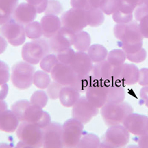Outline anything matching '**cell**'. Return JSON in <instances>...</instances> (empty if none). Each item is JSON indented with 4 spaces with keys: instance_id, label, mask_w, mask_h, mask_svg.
Listing matches in <instances>:
<instances>
[{
    "instance_id": "cell-1",
    "label": "cell",
    "mask_w": 148,
    "mask_h": 148,
    "mask_svg": "<svg viewBox=\"0 0 148 148\" xmlns=\"http://www.w3.org/2000/svg\"><path fill=\"white\" fill-rule=\"evenodd\" d=\"M113 33L119 41V45L125 53H134L142 47L144 36L136 21L127 24H116L113 27Z\"/></svg>"
},
{
    "instance_id": "cell-2",
    "label": "cell",
    "mask_w": 148,
    "mask_h": 148,
    "mask_svg": "<svg viewBox=\"0 0 148 148\" xmlns=\"http://www.w3.org/2000/svg\"><path fill=\"white\" fill-rule=\"evenodd\" d=\"M133 108L128 102L108 103L101 108V115L104 123L108 126L121 125L130 113Z\"/></svg>"
},
{
    "instance_id": "cell-3",
    "label": "cell",
    "mask_w": 148,
    "mask_h": 148,
    "mask_svg": "<svg viewBox=\"0 0 148 148\" xmlns=\"http://www.w3.org/2000/svg\"><path fill=\"white\" fill-rule=\"evenodd\" d=\"M51 51L48 41L39 38L24 45L22 48V56L24 61L27 62L37 64L40 63L41 60Z\"/></svg>"
},
{
    "instance_id": "cell-4",
    "label": "cell",
    "mask_w": 148,
    "mask_h": 148,
    "mask_svg": "<svg viewBox=\"0 0 148 148\" xmlns=\"http://www.w3.org/2000/svg\"><path fill=\"white\" fill-rule=\"evenodd\" d=\"M35 67L25 61L18 62L12 67L11 82L19 90L27 89L34 84Z\"/></svg>"
},
{
    "instance_id": "cell-5",
    "label": "cell",
    "mask_w": 148,
    "mask_h": 148,
    "mask_svg": "<svg viewBox=\"0 0 148 148\" xmlns=\"http://www.w3.org/2000/svg\"><path fill=\"white\" fill-rule=\"evenodd\" d=\"M16 135L18 139L30 147H43V129L34 124L22 121L16 130Z\"/></svg>"
},
{
    "instance_id": "cell-6",
    "label": "cell",
    "mask_w": 148,
    "mask_h": 148,
    "mask_svg": "<svg viewBox=\"0 0 148 148\" xmlns=\"http://www.w3.org/2000/svg\"><path fill=\"white\" fill-rule=\"evenodd\" d=\"M130 140V133L124 125L110 126L103 136L99 147L119 148L125 147Z\"/></svg>"
},
{
    "instance_id": "cell-7",
    "label": "cell",
    "mask_w": 148,
    "mask_h": 148,
    "mask_svg": "<svg viewBox=\"0 0 148 148\" xmlns=\"http://www.w3.org/2000/svg\"><path fill=\"white\" fill-rule=\"evenodd\" d=\"M0 34L14 47L23 45L26 39L25 27L23 25L16 22L14 18H11L1 25Z\"/></svg>"
},
{
    "instance_id": "cell-8",
    "label": "cell",
    "mask_w": 148,
    "mask_h": 148,
    "mask_svg": "<svg viewBox=\"0 0 148 148\" xmlns=\"http://www.w3.org/2000/svg\"><path fill=\"white\" fill-rule=\"evenodd\" d=\"M62 26L72 30L75 34L83 30L88 25L87 10L72 8L61 16Z\"/></svg>"
},
{
    "instance_id": "cell-9",
    "label": "cell",
    "mask_w": 148,
    "mask_h": 148,
    "mask_svg": "<svg viewBox=\"0 0 148 148\" xmlns=\"http://www.w3.org/2000/svg\"><path fill=\"white\" fill-rule=\"evenodd\" d=\"M84 124L71 118L64 121L62 125V141L64 147H76L82 136Z\"/></svg>"
},
{
    "instance_id": "cell-10",
    "label": "cell",
    "mask_w": 148,
    "mask_h": 148,
    "mask_svg": "<svg viewBox=\"0 0 148 148\" xmlns=\"http://www.w3.org/2000/svg\"><path fill=\"white\" fill-rule=\"evenodd\" d=\"M71 113L73 118L86 125L90 121L94 116H97L99 108L90 104L86 96H81L73 106Z\"/></svg>"
},
{
    "instance_id": "cell-11",
    "label": "cell",
    "mask_w": 148,
    "mask_h": 148,
    "mask_svg": "<svg viewBox=\"0 0 148 148\" xmlns=\"http://www.w3.org/2000/svg\"><path fill=\"white\" fill-rule=\"evenodd\" d=\"M120 66L115 67L108 60L95 63L92 70V73L97 82L110 83L117 82Z\"/></svg>"
},
{
    "instance_id": "cell-12",
    "label": "cell",
    "mask_w": 148,
    "mask_h": 148,
    "mask_svg": "<svg viewBox=\"0 0 148 148\" xmlns=\"http://www.w3.org/2000/svg\"><path fill=\"white\" fill-rule=\"evenodd\" d=\"M62 141V125L58 122H51L43 128V147L61 148Z\"/></svg>"
},
{
    "instance_id": "cell-13",
    "label": "cell",
    "mask_w": 148,
    "mask_h": 148,
    "mask_svg": "<svg viewBox=\"0 0 148 148\" xmlns=\"http://www.w3.org/2000/svg\"><path fill=\"white\" fill-rule=\"evenodd\" d=\"M22 121L32 123L43 129L51 122V118L47 112L43 110V108L30 103L24 113Z\"/></svg>"
},
{
    "instance_id": "cell-14",
    "label": "cell",
    "mask_w": 148,
    "mask_h": 148,
    "mask_svg": "<svg viewBox=\"0 0 148 148\" xmlns=\"http://www.w3.org/2000/svg\"><path fill=\"white\" fill-rule=\"evenodd\" d=\"M75 33L66 27H62L60 30L49 39L51 51L56 53L73 45Z\"/></svg>"
},
{
    "instance_id": "cell-15",
    "label": "cell",
    "mask_w": 148,
    "mask_h": 148,
    "mask_svg": "<svg viewBox=\"0 0 148 148\" xmlns=\"http://www.w3.org/2000/svg\"><path fill=\"white\" fill-rule=\"evenodd\" d=\"M123 125L130 133L139 136L148 133V116L132 113L125 119Z\"/></svg>"
},
{
    "instance_id": "cell-16",
    "label": "cell",
    "mask_w": 148,
    "mask_h": 148,
    "mask_svg": "<svg viewBox=\"0 0 148 148\" xmlns=\"http://www.w3.org/2000/svg\"><path fill=\"white\" fill-rule=\"evenodd\" d=\"M53 80L62 86H71L77 78L78 74L70 64L59 62L51 72Z\"/></svg>"
},
{
    "instance_id": "cell-17",
    "label": "cell",
    "mask_w": 148,
    "mask_h": 148,
    "mask_svg": "<svg viewBox=\"0 0 148 148\" xmlns=\"http://www.w3.org/2000/svg\"><path fill=\"white\" fill-rule=\"evenodd\" d=\"M86 97L93 106L101 108L107 103L108 93L106 83L96 82L86 91Z\"/></svg>"
},
{
    "instance_id": "cell-18",
    "label": "cell",
    "mask_w": 148,
    "mask_h": 148,
    "mask_svg": "<svg viewBox=\"0 0 148 148\" xmlns=\"http://www.w3.org/2000/svg\"><path fill=\"white\" fill-rule=\"evenodd\" d=\"M70 65L78 75H84L92 72L93 62L88 53L77 51L74 54Z\"/></svg>"
},
{
    "instance_id": "cell-19",
    "label": "cell",
    "mask_w": 148,
    "mask_h": 148,
    "mask_svg": "<svg viewBox=\"0 0 148 148\" xmlns=\"http://www.w3.org/2000/svg\"><path fill=\"white\" fill-rule=\"evenodd\" d=\"M37 11L34 6L25 2L18 5L15 9L13 18L18 23L26 25L30 22H34L37 15Z\"/></svg>"
},
{
    "instance_id": "cell-20",
    "label": "cell",
    "mask_w": 148,
    "mask_h": 148,
    "mask_svg": "<svg viewBox=\"0 0 148 148\" xmlns=\"http://www.w3.org/2000/svg\"><path fill=\"white\" fill-rule=\"evenodd\" d=\"M139 70L133 64L124 63L120 66L117 82L126 85H133L138 82Z\"/></svg>"
},
{
    "instance_id": "cell-21",
    "label": "cell",
    "mask_w": 148,
    "mask_h": 148,
    "mask_svg": "<svg viewBox=\"0 0 148 148\" xmlns=\"http://www.w3.org/2000/svg\"><path fill=\"white\" fill-rule=\"evenodd\" d=\"M40 22L43 30V36L48 39L55 35L62 27L61 19L56 15L47 14L42 17Z\"/></svg>"
},
{
    "instance_id": "cell-22",
    "label": "cell",
    "mask_w": 148,
    "mask_h": 148,
    "mask_svg": "<svg viewBox=\"0 0 148 148\" xmlns=\"http://www.w3.org/2000/svg\"><path fill=\"white\" fill-rule=\"evenodd\" d=\"M19 119L10 110H6L0 114V130L5 133H14L19 125Z\"/></svg>"
},
{
    "instance_id": "cell-23",
    "label": "cell",
    "mask_w": 148,
    "mask_h": 148,
    "mask_svg": "<svg viewBox=\"0 0 148 148\" xmlns=\"http://www.w3.org/2000/svg\"><path fill=\"white\" fill-rule=\"evenodd\" d=\"M107 85V102L121 103L125 98V89L121 83L118 82L106 83Z\"/></svg>"
},
{
    "instance_id": "cell-24",
    "label": "cell",
    "mask_w": 148,
    "mask_h": 148,
    "mask_svg": "<svg viewBox=\"0 0 148 148\" xmlns=\"http://www.w3.org/2000/svg\"><path fill=\"white\" fill-rule=\"evenodd\" d=\"M81 97L80 92L71 86H63L59 93V101L63 106L71 108L76 104Z\"/></svg>"
},
{
    "instance_id": "cell-25",
    "label": "cell",
    "mask_w": 148,
    "mask_h": 148,
    "mask_svg": "<svg viewBox=\"0 0 148 148\" xmlns=\"http://www.w3.org/2000/svg\"><path fill=\"white\" fill-rule=\"evenodd\" d=\"M18 0H0V26L13 18Z\"/></svg>"
},
{
    "instance_id": "cell-26",
    "label": "cell",
    "mask_w": 148,
    "mask_h": 148,
    "mask_svg": "<svg viewBox=\"0 0 148 148\" xmlns=\"http://www.w3.org/2000/svg\"><path fill=\"white\" fill-rule=\"evenodd\" d=\"M96 81L94 76L90 73L84 75H78L77 78L73 83L71 84V87L76 90L80 93L86 92L88 88L96 83Z\"/></svg>"
},
{
    "instance_id": "cell-27",
    "label": "cell",
    "mask_w": 148,
    "mask_h": 148,
    "mask_svg": "<svg viewBox=\"0 0 148 148\" xmlns=\"http://www.w3.org/2000/svg\"><path fill=\"white\" fill-rule=\"evenodd\" d=\"M88 54L92 62L98 63L107 59L108 51L101 45L95 44L90 46L88 50Z\"/></svg>"
},
{
    "instance_id": "cell-28",
    "label": "cell",
    "mask_w": 148,
    "mask_h": 148,
    "mask_svg": "<svg viewBox=\"0 0 148 148\" xmlns=\"http://www.w3.org/2000/svg\"><path fill=\"white\" fill-rule=\"evenodd\" d=\"M91 44V37L88 32L80 31L75 34L73 46L78 51H88Z\"/></svg>"
},
{
    "instance_id": "cell-29",
    "label": "cell",
    "mask_w": 148,
    "mask_h": 148,
    "mask_svg": "<svg viewBox=\"0 0 148 148\" xmlns=\"http://www.w3.org/2000/svg\"><path fill=\"white\" fill-rule=\"evenodd\" d=\"M88 25L90 27H99L104 23V15L100 8H92L87 10Z\"/></svg>"
},
{
    "instance_id": "cell-30",
    "label": "cell",
    "mask_w": 148,
    "mask_h": 148,
    "mask_svg": "<svg viewBox=\"0 0 148 148\" xmlns=\"http://www.w3.org/2000/svg\"><path fill=\"white\" fill-rule=\"evenodd\" d=\"M100 138L93 133H86L82 136L76 147L97 148L100 146Z\"/></svg>"
},
{
    "instance_id": "cell-31",
    "label": "cell",
    "mask_w": 148,
    "mask_h": 148,
    "mask_svg": "<svg viewBox=\"0 0 148 148\" xmlns=\"http://www.w3.org/2000/svg\"><path fill=\"white\" fill-rule=\"evenodd\" d=\"M51 82V76L48 73L42 71H35L34 74V84L39 89H47Z\"/></svg>"
},
{
    "instance_id": "cell-32",
    "label": "cell",
    "mask_w": 148,
    "mask_h": 148,
    "mask_svg": "<svg viewBox=\"0 0 148 148\" xmlns=\"http://www.w3.org/2000/svg\"><path fill=\"white\" fill-rule=\"evenodd\" d=\"M126 53L121 49H114L110 51L108 54L107 60L115 67L122 65L126 60Z\"/></svg>"
},
{
    "instance_id": "cell-33",
    "label": "cell",
    "mask_w": 148,
    "mask_h": 148,
    "mask_svg": "<svg viewBox=\"0 0 148 148\" xmlns=\"http://www.w3.org/2000/svg\"><path fill=\"white\" fill-rule=\"evenodd\" d=\"M25 27L26 36L32 40L39 39L43 36V30L41 22L34 21L26 25Z\"/></svg>"
},
{
    "instance_id": "cell-34",
    "label": "cell",
    "mask_w": 148,
    "mask_h": 148,
    "mask_svg": "<svg viewBox=\"0 0 148 148\" xmlns=\"http://www.w3.org/2000/svg\"><path fill=\"white\" fill-rule=\"evenodd\" d=\"M56 54H47L40 62V67L45 72L51 73L56 64L59 63Z\"/></svg>"
},
{
    "instance_id": "cell-35",
    "label": "cell",
    "mask_w": 148,
    "mask_h": 148,
    "mask_svg": "<svg viewBox=\"0 0 148 148\" xmlns=\"http://www.w3.org/2000/svg\"><path fill=\"white\" fill-rule=\"evenodd\" d=\"M48 96L47 92L43 90L35 91L30 97V103L39 108H45L48 101Z\"/></svg>"
},
{
    "instance_id": "cell-36",
    "label": "cell",
    "mask_w": 148,
    "mask_h": 148,
    "mask_svg": "<svg viewBox=\"0 0 148 148\" xmlns=\"http://www.w3.org/2000/svg\"><path fill=\"white\" fill-rule=\"evenodd\" d=\"M120 0H103L100 9L107 15H112L119 9Z\"/></svg>"
},
{
    "instance_id": "cell-37",
    "label": "cell",
    "mask_w": 148,
    "mask_h": 148,
    "mask_svg": "<svg viewBox=\"0 0 148 148\" xmlns=\"http://www.w3.org/2000/svg\"><path fill=\"white\" fill-rule=\"evenodd\" d=\"M30 103V101H29L28 100L22 99L16 101L15 103H14L11 105V110L16 115L21 122L22 121L24 113H25L26 108H27V107L28 106V104Z\"/></svg>"
},
{
    "instance_id": "cell-38",
    "label": "cell",
    "mask_w": 148,
    "mask_h": 148,
    "mask_svg": "<svg viewBox=\"0 0 148 148\" xmlns=\"http://www.w3.org/2000/svg\"><path fill=\"white\" fill-rule=\"evenodd\" d=\"M75 53L76 52L71 47H68V48L58 51L56 53V56H57L59 62L65 64H70Z\"/></svg>"
},
{
    "instance_id": "cell-39",
    "label": "cell",
    "mask_w": 148,
    "mask_h": 148,
    "mask_svg": "<svg viewBox=\"0 0 148 148\" xmlns=\"http://www.w3.org/2000/svg\"><path fill=\"white\" fill-rule=\"evenodd\" d=\"M63 10L62 5H61L60 2L58 0H48L47 8H46L45 13V15L51 14V15L57 16L60 14Z\"/></svg>"
},
{
    "instance_id": "cell-40",
    "label": "cell",
    "mask_w": 148,
    "mask_h": 148,
    "mask_svg": "<svg viewBox=\"0 0 148 148\" xmlns=\"http://www.w3.org/2000/svg\"><path fill=\"white\" fill-rule=\"evenodd\" d=\"M113 19L117 24H127L132 22L133 18V14H127L119 10H117L112 14Z\"/></svg>"
},
{
    "instance_id": "cell-41",
    "label": "cell",
    "mask_w": 148,
    "mask_h": 148,
    "mask_svg": "<svg viewBox=\"0 0 148 148\" xmlns=\"http://www.w3.org/2000/svg\"><path fill=\"white\" fill-rule=\"evenodd\" d=\"M63 88V86L59 83L53 81L51 82V84L47 88V94L50 99L53 100H56L59 99V93Z\"/></svg>"
},
{
    "instance_id": "cell-42",
    "label": "cell",
    "mask_w": 148,
    "mask_h": 148,
    "mask_svg": "<svg viewBox=\"0 0 148 148\" xmlns=\"http://www.w3.org/2000/svg\"><path fill=\"white\" fill-rule=\"evenodd\" d=\"M127 59L132 62L141 63L147 58V52L145 49L141 47L139 51L134 53H126Z\"/></svg>"
},
{
    "instance_id": "cell-43",
    "label": "cell",
    "mask_w": 148,
    "mask_h": 148,
    "mask_svg": "<svg viewBox=\"0 0 148 148\" xmlns=\"http://www.w3.org/2000/svg\"><path fill=\"white\" fill-rule=\"evenodd\" d=\"M10 79V68L5 62H0V84H6Z\"/></svg>"
},
{
    "instance_id": "cell-44",
    "label": "cell",
    "mask_w": 148,
    "mask_h": 148,
    "mask_svg": "<svg viewBox=\"0 0 148 148\" xmlns=\"http://www.w3.org/2000/svg\"><path fill=\"white\" fill-rule=\"evenodd\" d=\"M27 2L35 8L38 14L45 12L47 8L48 0H26Z\"/></svg>"
},
{
    "instance_id": "cell-45",
    "label": "cell",
    "mask_w": 148,
    "mask_h": 148,
    "mask_svg": "<svg viewBox=\"0 0 148 148\" xmlns=\"http://www.w3.org/2000/svg\"><path fill=\"white\" fill-rule=\"evenodd\" d=\"M71 5L73 8L88 10L91 8L90 0H71Z\"/></svg>"
},
{
    "instance_id": "cell-46",
    "label": "cell",
    "mask_w": 148,
    "mask_h": 148,
    "mask_svg": "<svg viewBox=\"0 0 148 148\" xmlns=\"http://www.w3.org/2000/svg\"><path fill=\"white\" fill-rule=\"evenodd\" d=\"M138 25H139L140 31H141L144 38L148 39V14L145 16L139 21Z\"/></svg>"
},
{
    "instance_id": "cell-47",
    "label": "cell",
    "mask_w": 148,
    "mask_h": 148,
    "mask_svg": "<svg viewBox=\"0 0 148 148\" xmlns=\"http://www.w3.org/2000/svg\"><path fill=\"white\" fill-rule=\"evenodd\" d=\"M138 84L141 86H148V68H141L139 70Z\"/></svg>"
},
{
    "instance_id": "cell-48",
    "label": "cell",
    "mask_w": 148,
    "mask_h": 148,
    "mask_svg": "<svg viewBox=\"0 0 148 148\" xmlns=\"http://www.w3.org/2000/svg\"><path fill=\"white\" fill-rule=\"evenodd\" d=\"M141 102L148 107V86H144L140 90Z\"/></svg>"
},
{
    "instance_id": "cell-49",
    "label": "cell",
    "mask_w": 148,
    "mask_h": 148,
    "mask_svg": "<svg viewBox=\"0 0 148 148\" xmlns=\"http://www.w3.org/2000/svg\"><path fill=\"white\" fill-rule=\"evenodd\" d=\"M138 147L141 148H148V133L139 136L138 138Z\"/></svg>"
},
{
    "instance_id": "cell-50",
    "label": "cell",
    "mask_w": 148,
    "mask_h": 148,
    "mask_svg": "<svg viewBox=\"0 0 148 148\" xmlns=\"http://www.w3.org/2000/svg\"><path fill=\"white\" fill-rule=\"evenodd\" d=\"M121 1L136 8L138 5L143 3L144 0H121Z\"/></svg>"
},
{
    "instance_id": "cell-51",
    "label": "cell",
    "mask_w": 148,
    "mask_h": 148,
    "mask_svg": "<svg viewBox=\"0 0 148 148\" xmlns=\"http://www.w3.org/2000/svg\"><path fill=\"white\" fill-rule=\"evenodd\" d=\"M7 40L5 39V37L2 36L0 34V54L3 53L5 52L6 48H7Z\"/></svg>"
},
{
    "instance_id": "cell-52",
    "label": "cell",
    "mask_w": 148,
    "mask_h": 148,
    "mask_svg": "<svg viewBox=\"0 0 148 148\" xmlns=\"http://www.w3.org/2000/svg\"><path fill=\"white\" fill-rule=\"evenodd\" d=\"M103 0H90L91 8H100Z\"/></svg>"
},
{
    "instance_id": "cell-53",
    "label": "cell",
    "mask_w": 148,
    "mask_h": 148,
    "mask_svg": "<svg viewBox=\"0 0 148 148\" xmlns=\"http://www.w3.org/2000/svg\"><path fill=\"white\" fill-rule=\"evenodd\" d=\"M8 109V104L4 100L0 99V114Z\"/></svg>"
},
{
    "instance_id": "cell-54",
    "label": "cell",
    "mask_w": 148,
    "mask_h": 148,
    "mask_svg": "<svg viewBox=\"0 0 148 148\" xmlns=\"http://www.w3.org/2000/svg\"><path fill=\"white\" fill-rule=\"evenodd\" d=\"M141 5L148 12V0H144L143 3L141 4Z\"/></svg>"
},
{
    "instance_id": "cell-55",
    "label": "cell",
    "mask_w": 148,
    "mask_h": 148,
    "mask_svg": "<svg viewBox=\"0 0 148 148\" xmlns=\"http://www.w3.org/2000/svg\"><path fill=\"white\" fill-rule=\"evenodd\" d=\"M0 62H1V61H0Z\"/></svg>"
}]
</instances>
